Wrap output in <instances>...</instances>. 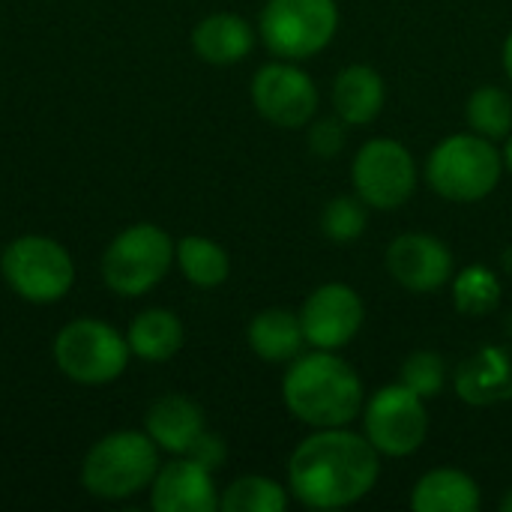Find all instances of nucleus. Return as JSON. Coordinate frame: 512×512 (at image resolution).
<instances>
[{"instance_id": "obj_1", "label": "nucleus", "mask_w": 512, "mask_h": 512, "mask_svg": "<svg viewBox=\"0 0 512 512\" xmlns=\"http://www.w3.org/2000/svg\"><path fill=\"white\" fill-rule=\"evenodd\" d=\"M381 453L348 426L315 429L288 459V492L309 510H339L363 501L381 474Z\"/></svg>"}, {"instance_id": "obj_2", "label": "nucleus", "mask_w": 512, "mask_h": 512, "mask_svg": "<svg viewBox=\"0 0 512 512\" xmlns=\"http://www.w3.org/2000/svg\"><path fill=\"white\" fill-rule=\"evenodd\" d=\"M282 399L291 417L312 429L348 426L363 414L366 393L351 363L336 351L315 348L291 360L282 378Z\"/></svg>"}, {"instance_id": "obj_3", "label": "nucleus", "mask_w": 512, "mask_h": 512, "mask_svg": "<svg viewBox=\"0 0 512 512\" xmlns=\"http://www.w3.org/2000/svg\"><path fill=\"white\" fill-rule=\"evenodd\" d=\"M159 447L147 432L120 429L99 438L81 462V486L99 501H126L150 489L159 471Z\"/></svg>"}, {"instance_id": "obj_4", "label": "nucleus", "mask_w": 512, "mask_h": 512, "mask_svg": "<svg viewBox=\"0 0 512 512\" xmlns=\"http://www.w3.org/2000/svg\"><path fill=\"white\" fill-rule=\"evenodd\" d=\"M504 174V156L495 150L492 138L477 132H462L444 138L426 162L429 186L453 204H474L495 192Z\"/></svg>"}, {"instance_id": "obj_5", "label": "nucleus", "mask_w": 512, "mask_h": 512, "mask_svg": "<svg viewBox=\"0 0 512 512\" xmlns=\"http://www.w3.org/2000/svg\"><path fill=\"white\" fill-rule=\"evenodd\" d=\"M0 273L12 294L36 306L63 300L75 285V261L69 249L42 234L15 237L0 252Z\"/></svg>"}, {"instance_id": "obj_6", "label": "nucleus", "mask_w": 512, "mask_h": 512, "mask_svg": "<svg viewBox=\"0 0 512 512\" xmlns=\"http://www.w3.org/2000/svg\"><path fill=\"white\" fill-rule=\"evenodd\" d=\"M126 336L102 318H75L54 336L57 369L84 387H102L117 381L129 366Z\"/></svg>"}, {"instance_id": "obj_7", "label": "nucleus", "mask_w": 512, "mask_h": 512, "mask_svg": "<svg viewBox=\"0 0 512 512\" xmlns=\"http://www.w3.org/2000/svg\"><path fill=\"white\" fill-rule=\"evenodd\" d=\"M174 240L153 222H138L120 231L102 255V279L120 297L153 291L174 264Z\"/></svg>"}, {"instance_id": "obj_8", "label": "nucleus", "mask_w": 512, "mask_h": 512, "mask_svg": "<svg viewBox=\"0 0 512 512\" xmlns=\"http://www.w3.org/2000/svg\"><path fill=\"white\" fill-rule=\"evenodd\" d=\"M339 30L336 0H267L258 18L264 45L282 60H309L324 51Z\"/></svg>"}, {"instance_id": "obj_9", "label": "nucleus", "mask_w": 512, "mask_h": 512, "mask_svg": "<svg viewBox=\"0 0 512 512\" xmlns=\"http://www.w3.org/2000/svg\"><path fill=\"white\" fill-rule=\"evenodd\" d=\"M360 417H363V429L372 447L381 456H393V459H405L417 453L429 432L426 399L417 396L402 381L387 384L378 393H372Z\"/></svg>"}, {"instance_id": "obj_10", "label": "nucleus", "mask_w": 512, "mask_h": 512, "mask_svg": "<svg viewBox=\"0 0 512 512\" xmlns=\"http://www.w3.org/2000/svg\"><path fill=\"white\" fill-rule=\"evenodd\" d=\"M354 192L372 210H396L411 201L417 189V162L402 141L372 138L366 141L351 165Z\"/></svg>"}, {"instance_id": "obj_11", "label": "nucleus", "mask_w": 512, "mask_h": 512, "mask_svg": "<svg viewBox=\"0 0 512 512\" xmlns=\"http://www.w3.org/2000/svg\"><path fill=\"white\" fill-rule=\"evenodd\" d=\"M252 105L267 123L300 129L318 111V87L294 60H273L252 78Z\"/></svg>"}, {"instance_id": "obj_12", "label": "nucleus", "mask_w": 512, "mask_h": 512, "mask_svg": "<svg viewBox=\"0 0 512 512\" xmlns=\"http://www.w3.org/2000/svg\"><path fill=\"white\" fill-rule=\"evenodd\" d=\"M363 321H366V306L360 294L342 282H327L315 288L300 309V327L306 345L321 351L345 348L360 333Z\"/></svg>"}, {"instance_id": "obj_13", "label": "nucleus", "mask_w": 512, "mask_h": 512, "mask_svg": "<svg viewBox=\"0 0 512 512\" xmlns=\"http://www.w3.org/2000/svg\"><path fill=\"white\" fill-rule=\"evenodd\" d=\"M387 270L402 288L432 294L453 279V252L432 234H399L387 246Z\"/></svg>"}, {"instance_id": "obj_14", "label": "nucleus", "mask_w": 512, "mask_h": 512, "mask_svg": "<svg viewBox=\"0 0 512 512\" xmlns=\"http://www.w3.org/2000/svg\"><path fill=\"white\" fill-rule=\"evenodd\" d=\"M150 507L156 512H213L219 510V492L213 471L189 456L159 465L150 483Z\"/></svg>"}, {"instance_id": "obj_15", "label": "nucleus", "mask_w": 512, "mask_h": 512, "mask_svg": "<svg viewBox=\"0 0 512 512\" xmlns=\"http://www.w3.org/2000/svg\"><path fill=\"white\" fill-rule=\"evenodd\" d=\"M456 393L474 408H489L512 399V354L504 345H483L456 369Z\"/></svg>"}, {"instance_id": "obj_16", "label": "nucleus", "mask_w": 512, "mask_h": 512, "mask_svg": "<svg viewBox=\"0 0 512 512\" xmlns=\"http://www.w3.org/2000/svg\"><path fill=\"white\" fill-rule=\"evenodd\" d=\"M204 429L207 426H204L201 405L180 393H168L156 399L144 417V432L153 438V444L162 453H171V456H186Z\"/></svg>"}, {"instance_id": "obj_17", "label": "nucleus", "mask_w": 512, "mask_h": 512, "mask_svg": "<svg viewBox=\"0 0 512 512\" xmlns=\"http://www.w3.org/2000/svg\"><path fill=\"white\" fill-rule=\"evenodd\" d=\"M192 48L210 66H234L255 48V30L234 12H213L195 24Z\"/></svg>"}, {"instance_id": "obj_18", "label": "nucleus", "mask_w": 512, "mask_h": 512, "mask_svg": "<svg viewBox=\"0 0 512 512\" xmlns=\"http://www.w3.org/2000/svg\"><path fill=\"white\" fill-rule=\"evenodd\" d=\"M384 99H387L384 78L366 63L345 66L333 81V108L348 126L372 123L381 114Z\"/></svg>"}, {"instance_id": "obj_19", "label": "nucleus", "mask_w": 512, "mask_h": 512, "mask_svg": "<svg viewBox=\"0 0 512 512\" xmlns=\"http://www.w3.org/2000/svg\"><path fill=\"white\" fill-rule=\"evenodd\" d=\"M411 510L417 512H477L480 486L474 477L456 468H438L417 480L411 492Z\"/></svg>"}, {"instance_id": "obj_20", "label": "nucleus", "mask_w": 512, "mask_h": 512, "mask_svg": "<svg viewBox=\"0 0 512 512\" xmlns=\"http://www.w3.org/2000/svg\"><path fill=\"white\" fill-rule=\"evenodd\" d=\"M249 348L267 363H291L303 354L306 336L300 327V315L288 309H264L249 321Z\"/></svg>"}, {"instance_id": "obj_21", "label": "nucleus", "mask_w": 512, "mask_h": 512, "mask_svg": "<svg viewBox=\"0 0 512 512\" xmlns=\"http://www.w3.org/2000/svg\"><path fill=\"white\" fill-rule=\"evenodd\" d=\"M186 330L183 321L171 309H144L132 318L126 330V342L132 357L147 363H165L183 348Z\"/></svg>"}, {"instance_id": "obj_22", "label": "nucleus", "mask_w": 512, "mask_h": 512, "mask_svg": "<svg viewBox=\"0 0 512 512\" xmlns=\"http://www.w3.org/2000/svg\"><path fill=\"white\" fill-rule=\"evenodd\" d=\"M174 261L180 273L186 276V282H192L195 288H219L231 273L228 252L216 240L201 237V234L183 237L174 246Z\"/></svg>"}, {"instance_id": "obj_23", "label": "nucleus", "mask_w": 512, "mask_h": 512, "mask_svg": "<svg viewBox=\"0 0 512 512\" xmlns=\"http://www.w3.org/2000/svg\"><path fill=\"white\" fill-rule=\"evenodd\" d=\"M501 297H504L501 279L483 264H471V267L459 270L453 279V303L468 318H480V315L495 312Z\"/></svg>"}, {"instance_id": "obj_24", "label": "nucleus", "mask_w": 512, "mask_h": 512, "mask_svg": "<svg viewBox=\"0 0 512 512\" xmlns=\"http://www.w3.org/2000/svg\"><path fill=\"white\" fill-rule=\"evenodd\" d=\"M219 510L225 512H285L288 489L270 477H240L219 495Z\"/></svg>"}, {"instance_id": "obj_25", "label": "nucleus", "mask_w": 512, "mask_h": 512, "mask_svg": "<svg viewBox=\"0 0 512 512\" xmlns=\"http://www.w3.org/2000/svg\"><path fill=\"white\" fill-rule=\"evenodd\" d=\"M465 117L468 126L483 135V138H507L512 132V99L507 90L489 84L471 93L468 105H465Z\"/></svg>"}, {"instance_id": "obj_26", "label": "nucleus", "mask_w": 512, "mask_h": 512, "mask_svg": "<svg viewBox=\"0 0 512 512\" xmlns=\"http://www.w3.org/2000/svg\"><path fill=\"white\" fill-rule=\"evenodd\" d=\"M321 231L333 243H351L366 231V204L360 195H336L321 213Z\"/></svg>"}, {"instance_id": "obj_27", "label": "nucleus", "mask_w": 512, "mask_h": 512, "mask_svg": "<svg viewBox=\"0 0 512 512\" xmlns=\"http://www.w3.org/2000/svg\"><path fill=\"white\" fill-rule=\"evenodd\" d=\"M444 378H447V366L444 357L435 351H414L402 366V384L423 399H435L444 390Z\"/></svg>"}, {"instance_id": "obj_28", "label": "nucleus", "mask_w": 512, "mask_h": 512, "mask_svg": "<svg viewBox=\"0 0 512 512\" xmlns=\"http://www.w3.org/2000/svg\"><path fill=\"white\" fill-rule=\"evenodd\" d=\"M345 120L336 114V117H321L315 120L312 117V126H309V150L321 159H333L342 153L345 141H348V132H345Z\"/></svg>"}, {"instance_id": "obj_29", "label": "nucleus", "mask_w": 512, "mask_h": 512, "mask_svg": "<svg viewBox=\"0 0 512 512\" xmlns=\"http://www.w3.org/2000/svg\"><path fill=\"white\" fill-rule=\"evenodd\" d=\"M189 459H195L198 465H204L207 471H219L222 465H225V459H228V447H225V441H222V435H216V432H201L198 435V441L189 447V453H186Z\"/></svg>"}, {"instance_id": "obj_30", "label": "nucleus", "mask_w": 512, "mask_h": 512, "mask_svg": "<svg viewBox=\"0 0 512 512\" xmlns=\"http://www.w3.org/2000/svg\"><path fill=\"white\" fill-rule=\"evenodd\" d=\"M501 57H504V72H507V78L512 81V33L507 36V42H504V54Z\"/></svg>"}, {"instance_id": "obj_31", "label": "nucleus", "mask_w": 512, "mask_h": 512, "mask_svg": "<svg viewBox=\"0 0 512 512\" xmlns=\"http://www.w3.org/2000/svg\"><path fill=\"white\" fill-rule=\"evenodd\" d=\"M504 168H510L512 171V135H507V147H504Z\"/></svg>"}, {"instance_id": "obj_32", "label": "nucleus", "mask_w": 512, "mask_h": 512, "mask_svg": "<svg viewBox=\"0 0 512 512\" xmlns=\"http://www.w3.org/2000/svg\"><path fill=\"white\" fill-rule=\"evenodd\" d=\"M501 264H504V273H510L512 276V246L504 249V255H501Z\"/></svg>"}, {"instance_id": "obj_33", "label": "nucleus", "mask_w": 512, "mask_h": 512, "mask_svg": "<svg viewBox=\"0 0 512 512\" xmlns=\"http://www.w3.org/2000/svg\"><path fill=\"white\" fill-rule=\"evenodd\" d=\"M501 510L504 512H512V489L504 495V501H501Z\"/></svg>"}, {"instance_id": "obj_34", "label": "nucleus", "mask_w": 512, "mask_h": 512, "mask_svg": "<svg viewBox=\"0 0 512 512\" xmlns=\"http://www.w3.org/2000/svg\"><path fill=\"white\" fill-rule=\"evenodd\" d=\"M507 336L512 339V312H510V318H507Z\"/></svg>"}]
</instances>
